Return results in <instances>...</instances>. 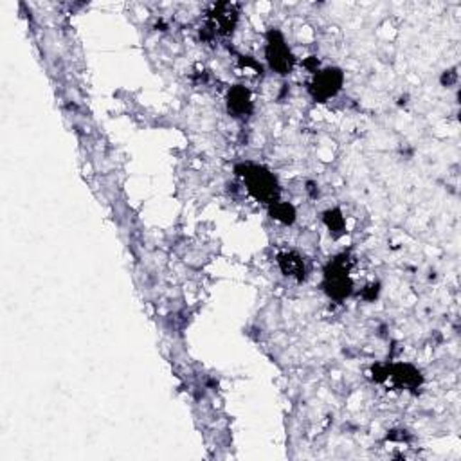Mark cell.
I'll return each instance as SVG.
<instances>
[{
    "label": "cell",
    "mask_w": 461,
    "mask_h": 461,
    "mask_svg": "<svg viewBox=\"0 0 461 461\" xmlns=\"http://www.w3.org/2000/svg\"><path fill=\"white\" fill-rule=\"evenodd\" d=\"M238 173L244 179V182L247 184L249 193L256 200H261L265 204L278 202V182H276V177L271 172H267L261 166H256V164H244V166L238 168Z\"/></svg>",
    "instance_id": "cell-1"
},
{
    "label": "cell",
    "mask_w": 461,
    "mask_h": 461,
    "mask_svg": "<svg viewBox=\"0 0 461 461\" xmlns=\"http://www.w3.org/2000/svg\"><path fill=\"white\" fill-rule=\"evenodd\" d=\"M324 289L336 299H344L351 292V279L348 276V265L344 259H336L330 263L324 276Z\"/></svg>",
    "instance_id": "cell-2"
},
{
    "label": "cell",
    "mask_w": 461,
    "mask_h": 461,
    "mask_svg": "<svg viewBox=\"0 0 461 461\" xmlns=\"http://www.w3.org/2000/svg\"><path fill=\"white\" fill-rule=\"evenodd\" d=\"M267 60L276 73L289 74L290 71H292V65H294L292 53H290L285 40H283V36L279 35L278 31H271V33H269Z\"/></svg>",
    "instance_id": "cell-3"
},
{
    "label": "cell",
    "mask_w": 461,
    "mask_h": 461,
    "mask_svg": "<svg viewBox=\"0 0 461 461\" xmlns=\"http://www.w3.org/2000/svg\"><path fill=\"white\" fill-rule=\"evenodd\" d=\"M343 73L339 69H326L316 74L310 83V94L319 101H326L337 94L343 87Z\"/></svg>",
    "instance_id": "cell-4"
},
{
    "label": "cell",
    "mask_w": 461,
    "mask_h": 461,
    "mask_svg": "<svg viewBox=\"0 0 461 461\" xmlns=\"http://www.w3.org/2000/svg\"><path fill=\"white\" fill-rule=\"evenodd\" d=\"M234 24H237V13L233 6L229 4L214 6L213 13H209V19H207V26L213 35H227L233 31Z\"/></svg>",
    "instance_id": "cell-5"
},
{
    "label": "cell",
    "mask_w": 461,
    "mask_h": 461,
    "mask_svg": "<svg viewBox=\"0 0 461 461\" xmlns=\"http://www.w3.org/2000/svg\"><path fill=\"white\" fill-rule=\"evenodd\" d=\"M279 269L283 271V274L290 276L296 279H305L306 267L301 256H298L296 252H285L278 258Z\"/></svg>",
    "instance_id": "cell-6"
},
{
    "label": "cell",
    "mask_w": 461,
    "mask_h": 461,
    "mask_svg": "<svg viewBox=\"0 0 461 461\" xmlns=\"http://www.w3.org/2000/svg\"><path fill=\"white\" fill-rule=\"evenodd\" d=\"M385 378H391L397 385H404V388H416L420 384V373L416 370H413L411 366H395L389 368V371H385Z\"/></svg>",
    "instance_id": "cell-7"
},
{
    "label": "cell",
    "mask_w": 461,
    "mask_h": 461,
    "mask_svg": "<svg viewBox=\"0 0 461 461\" xmlns=\"http://www.w3.org/2000/svg\"><path fill=\"white\" fill-rule=\"evenodd\" d=\"M252 108L251 94L245 87H234L229 92V110H233L237 115H247Z\"/></svg>",
    "instance_id": "cell-8"
},
{
    "label": "cell",
    "mask_w": 461,
    "mask_h": 461,
    "mask_svg": "<svg viewBox=\"0 0 461 461\" xmlns=\"http://www.w3.org/2000/svg\"><path fill=\"white\" fill-rule=\"evenodd\" d=\"M272 217L276 220L283 222V224H292L294 218H296V211H294L292 206L283 202H274L272 204Z\"/></svg>",
    "instance_id": "cell-9"
},
{
    "label": "cell",
    "mask_w": 461,
    "mask_h": 461,
    "mask_svg": "<svg viewBox=\"0 0 461 461\" xmlns=\"http://www.w3.org/2000/svg\"><path fill=\"white\" fill-rule=\"evenodd\" d=\"M324 222H326V225L330 229H332L333 233H341V231H343V227H344V218H343V214H341L337 209L328 211V213L324 214Z\"/></svg>",
    "instance_id": "cell-10"
}]
</instances>
